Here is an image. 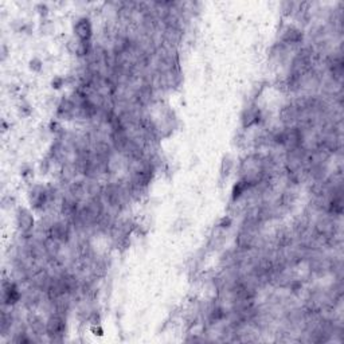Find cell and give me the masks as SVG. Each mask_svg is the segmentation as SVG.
Wrapping results in <instances>:
<instances>
[{"label":"cell","instance_id":"5b68a950","mask_svg":"<svg viewBox=\"0 0 344 344\" xmlns=\"http://www.w3.org/2000/svg\"><path fill=\"white\" fill-rule=\"evenodd\" d=\"M47 198H49V193H47L46 190L43 189V187H35L31 191L30 201H31V203H33L35 209H41L47 202Z\"/></svg>","mask_w":344,"mask_h":344},{"label":"cell","instance_id":"52a82bcc","mask_svg":"<svg viewBox=\"0 0 344 344\" xmlns=\"http://www.w3.org/2000/svg\"><path fill=\"white\" fill-rule=\"evenodd\" d=\"M300 39H301V34H300V31H297V30L288 29V31L284 34V41H286L288 43H296L298 42Z\"/></svg>","mask_w":344,"mask_h":344},{"label":"cell","instance_id":"3957f363","mask_svg":"<svg viewBox=\"0 0 344 344\" xmlns=\"http://www.w3.org/2000/svg\"><path fill=\"white\" fill-rule=\"evenodd\" d=\"M21 298V292L18 290L17 285L13 282H5L3 284V300L7 305H13Z\"/></svg>","mask_w":344,"mask_h":344},{"label":"cell","instance_id":"8992f818","mask_svg":"<svg viewBox=\"0 0 344 344\" xmlns=\"http://www.w3.org/2000/svg\"><path fill=\"white\" fill-rule=\"evenodd\" d=\"M51 237L55 241H59V242H65L69 238V227L65 225L63 222L54 223L51 226Z\"/></svg>","mask_w":344,"mask_h":344},{"label":"cell","instance_id":"7a4b0ae2","mask_svg":"<svg viewBox=\"0 0 344 344\" xmlns=\"http://www.w3.org/2000/svg\"><path fill=\"white\" fill-rule=\"evenodd\" d=\"M74 33L82 42H89V39L92 37V23L86 18H82L77 22L74 26Z\"/></svg>","mask_w":344,"mask_h":344},{"label":"cell","instance_id":"6da1fadb","mask_svg":"<svg viewBox=\"0 0 344 344\" xmlns=\"http://www.w3.org/2000/svg\"><path fill=\"white\" fill-rule=\"evenodd\" d=\"M65 328H66V324H65V319L61 313H55L47 320L46 332L47 335L51 336L53 339L61 337L65 332Z\"/></svg>","mask_w":344,"mask_h":344},{"label":"cell","instance_id":"277c9868","mask_svg":"<svg viewBox=\"0 0 344 344\" xmlns=\"http://www.w3.org/2000/svg\"><path fill=\"white\" fill-rule=\"evenodd\" d=\"M18 225L22 233H30L34 227V218L29 210L21 209L18 211Z\"/></svg>","mask_w":344,"mask_h":344}]
</instances>
